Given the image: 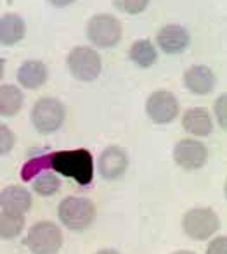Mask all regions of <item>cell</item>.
<instances>
[{
	"instance_id": "6da1fadb",
	"label": "cell",
	"mask_w": 227,
	"mask_h": 254,
	"mask_svg": "<svg viewBox=\"0 0 227 254\" xmlns=\"http://www.w3.org/2000/svg\"><path fill=\"white\" fill-rule=\"evenodd\" d=\"M57 171L68 178H75L80 185H89L94 177V159L87 149H71V151H56L44 156L31 157L23 166L24 182L31 180V177L40 171Z\"/></svg>"
},
{
	"instance_id": "5b68a950",
	"label": "cell",
	"mask_w": 227,
	"mask_h": 254,
	"mask_svg": "<svg viewBox=\"0 0 227 254\" xmlns=\"http://www.w3.org/2000/svg\"><path fill=\"white\" fill-rule=\"evenodd\" d=\"M26 246L33 254H57L63 248V232L52 221H38L28 232Z\"/></svg>"
},
{
	"instance_id": "484cf974",
	"label": "cell",
	"mask_w": 227,
	"mask_h": 254,
	"mask_svg": "<svg viewBox=\"0 0 227 254\" xmlns=\"http://www.w3.org/2000/svg\"><path fill=\"white\" fill-rule=\"evenodd\" d=\"M96 254H120L116 251V249H101V251H97Z\"/></svg>"
},
{
	"instance_id": "9a60e30c",
	"label": "cell",
	"mask_w": 227,
	"mask_h": 254,
	"mask_svg": "<svg viewBox=\"0 0 227 254\" xmlns=\"http://www.w3.org/2000/svg\"><path fill=\"white\" fill-rule=\"evenodd\" d=\"M17 81L23 85L24 88L30 90H37L47 81L49 78V69L42 61H24L19 67H17Z\"/></svg>"
},
{
	"instance_id": "8fae6325",
	"label": "cell",
	"mask_w": 227,
	"mask_h": 254,
	"mask_svg": "<svg viewBox=\"0 0 227 254\" xmlns=\"http://www.w3.org/2000/svg\"><path fill=\"white\" fill-rule=\"evenodd\" d=\"M128 166V156L121 147L110 145L99 156V173L106 180H114L121 177Z\"/></svg>"
},
{
	"instance_id": "d4e9b609",
	"label": "cell",
	"mask_w": 227,
	"mask_h": 254,
	"mask_svg": "<svg viewBox=\"0 0 227 254\" xmlns=\"http://www.w3.org/2000/svg\"><path fill=\"white\" fill-rule=\"evenodd\" d=\"M47 2L56 7H66V5H70V3H73L75 0H47Z\"/></svg>"
},
{
	"instance_id": "44dd1931",
	"label": "cell",
	"mask_w": 227,
	"mask_h": 254,
	"mask_svg": "<svg viewBox=\"0 0 227 254\" xmlns=\"http://www.w3.org/2000/svg\"><path fill=\"white\" fill-rule=\"evenodd\" d=\"M116 9L125 14H140L147 7L149 0H113Z\"/></svg>"
},
{
	"instance_id": "7c38bea8",
	"label": "cell",
	"mask_w": 227,
	"mask_h": 254,
	"mask_svg": "<svg viewBox=\"0 0 227 254\" xmlns=\"http://www.w3.org/2000/svg\"><path fill=\"white\" fill-rule=\"evenodd\" d=\"M184 85L189 92L196 95H207L215 87V74L208 66L194 64L184 73Z\"/></svg>"
},
{
	"instance_id": "3957f363",
	"label": "cell",
	"mask_w": 227,
	"mask_h": 254,
	"mask_svg": "<svg viewBox=\"0 0 227 254\" xmlns=\"http://www.w3.org/2000/svg\"><path fill=\"white\" fill-rule=\"evenodd\" d=\"M64 118H66L64 104L54 97L38 99L31 109V123L44 135L59 130L61 125L64 123Z\"/></svg>"
},
{
	"instance_id": "603a6c76",
	"label": "cell",
	"mask_w": 227,
	"mask_h": 254,
	"mask_svg": "<svg viewBox=\"0 0 227 254\" xmlns=\"http://www.w3.org/2000/svg\"><path fill=\"white\" fill-rule=\"evenodd\" d=\"M227 95L222 94L221 97L217 99V102H215V116H217L219 123H221V127L227 130Z\"/></svg>"
},
{
	"instance_id": "ac0fdd59",
	"label": "cell",
	"mask_w": 227,
	"mask_h": 254,
	"mask_svg": "<svg viewBox=\"0 0 227 254\" xmlns=\"http://www.w3.org/2000/svg\"><path fill=\"white\" fill-rule=\"evenodd\" d=\"M128 57L130 61H134L139 67H149L156 63L158 52L156 47L153 45V42L147 40V38H140L132 44L130 51H128Z\"/></svg>"
},
{
	"instance_id": "30bf717a",
	"label": "cell",
	"mask_w": 227,
	"mask_h": 254,
	"mask_svg": "<svg viewBox=\"0 0 227 254\" xmlns=\"http://www.w3.org/2000/svg\"><path fill=\"white\" fill-rule=\"evenodd\" d=\"M189 31L181 24H167L156 35V44L165 54H181L189 47Z\"/></svg>"
},
{
	"instance_id": "4316f807",
	"label": "cell",
	"mask_w": 227,
	"mask_h": 254,
	"mask_svg": "<svg viewBox=\"0 0 227 254\" xmlns=\"http://www.w3.org/2000/svg\"><path fill=\"white\" fill-rule=\"evenodd\" d=\"M3 76V59H0V80Z\"/></svg>"
},
{
	"instance_id": "8992f818",
	"label": "cell",
	"mask_w": 227,
	"mask_h": 254,
	"mask_svg": "<svg viewBox=\"0 0 227 254\" xmlns=\"http://www.w3.org/2000/svg\"><path fill=\"white\" fill-rule=\"evenodd\" d=\"M87 38L96 47H113L121 38L120 21L111 14H96L87 23Z\"/></svg>"
},
{
	"instance_id": "e0dca14e",
	"label": "cell",
	"mask_w": 227,
	"mask_h": 254,
	"mask_svg": "<svg viewBox=\"0 0 227 254\" xmlns=\"http://www.w3.org/2000/svg\"><path fill=\"white\" fill-rule=\"evenodd\" d=\"M24 104V95L16 85H2L0 87V116H16Z\"/></svg>"
},
{
	"instance_id": "277c9868",
	"label": "cell",
	"mask_w": 227,
	"mask_h": 254,
	"mask_svg": "<svg viewBox=\"0 0 227 254\" xmlns=\"http://www.w3.org/2000/svg\"><path fill=\"white\" fill-rule=\"evenodd\" d=\"M182 228L187 237L194 241H207L221 228V220L210 207H193L184 214Z\"/></svg>"
},
{
	"instance_id": "7402d4cb",
	"label": "cell",
	"mask_w": 227,
	"mask_h": 254,
	"mask_svg": "<svg viewBox=\"0 0 227 254\" xmlns=\"http://www.w3.org/2000/svg\"><path fill=\"white\" fill-rule=\"evenodd\" d=\"M14 142H16V137H14L12 130L0 123V156H5L12 151Z\"/></svg>"
},
{
	"instance_id": "4fadbf2b",
	"label": "cell",
	"mask_w": 227,
	"mask_h": 254,
	"mask_svg": "<svg viewBox=\"0 0 227 254\" xmlns=\"http://www.w3.org/2000/svg\"><path fill=\"white\" fill-rule=\"evenodd\" d=\"M31 194L21 185H9V187L0 190V207L2 211H10V213H26L31 207Z\"/></svg>"
},
{
	"instance_id": "2e32d148",
	"label": "cell",
	"mask_w": 227,
	"mask_h": 254,
	"mask_svg": "<svg viewBox=\"0 0 227 254\" xmlns=\"http://www.w3.org/2000/svg\"><path fill=\"white\" fill-rule=\"evenodd\" d=\"M26 33V24L19 14L7 12L0 16V44L2 45H16L23 40Z\"/></svg>"
},
{
	"instance_id": "ffe728a7",
	"label": "cell",
	"mask_w": 227,
	"mask_h": 254,
	"mask_svg": "<svg viewBox=\"0 0 227 254\" xmlns=\"http://www.w3.org/2000/svg\"><path fill=\"white\" fill-rule=\"evenodd\" d=\"M31 185L38 195H54L61 189V180L56 173L40 171L38 175H35V180Z\"/></svg>"
},
{
	"instance_id": "52a82bcc",
	"label": "cell",
	"mask_w": 227,
	"mask_h": 254,
	"mask_svg": "<svg viewBox=\"0 0 227 254\" xmlns=\"http://www.w3.org/2000/svg\"><path fill=\"white\" fill-rule=\"evenodd\" d=\"M66 63L70 73L80 81H94L103 69L101 56L91 47H75L68 54Z\"/></svg>"
},
{
	"instance_id": "7a4b0ae2",
	"label": "cell",
	"mask_w": 227,
	"mask_h": 254,
	"mask_svg": "<svg viewBox=\"0 0 227 254\" xmlns=\"http://www.w3.org/2000/svg\"><path fill=\"white\" fill-rule=\"evenodd\" d=\"M57 214L64 227L70 230L80 232L89 228L96 220V206L91 199L85 197H66L57 207Z\"/></svg>"
},
{
	"instance_id": "83f0119b",
	"label": "cell",
	"mask_w": 227,
	"mask_h": 254,
	"mask_svg": "<svg viewBox=\"0 0 227 254\" xmlns=\"http://www.w3.org/2000/svg\"><path fill=\"white\" fill-rule=\"evenodd\" d=\"M174 254H196L194 251H175Z\"/></svg>"
},
{
	"instance_id": "d6986e66",
	"label": "cell",
	"mask_w": 227,
	"mask_h": 254,
	"mask_svg": "<svg viewBox=\"0 0 227 254\" xmlns=\"http://www.w3.org/2000/svg\"><path fill=\"white\" fill-rule=\"evenodd\" d=\"M24 228V216L19 213L2 211L0 213V239L10 241L16 239Z\"/></svg>"
},
{
	"instance_id": "ba28073f",
	"label": "cell",
	"mask_w": 227,
	"mask_h": 254,
	"mask_svg": "<svg viewBox=\"0 0 227 254\" xmlns=\"http://www.w3.org/2000/svg\"><path fill=\"white\" fill-rule=\"evenodd\" d=\"M179 101L172 92L168 90H156L147 97L146 101V113L151 121L158 125L172 123L179 116Z\"/></svg>"
},
{
	"instance_id": "9c48e42d",
	"label": "cell",
	"mask_w": 227,
	"mask_h": 254,
	"mask_svg": "<svg viewBox=\"0 0 227 254\" xmlns=\"http://www.w3.org/2000/svg\"><path fill=\"white\" fill-rule=\"evenodd\" d=\"M174 159L179 166L187 171L200 170L208 161V149L207 145L194 140V138H184L175 145Z\"/></svg>"
},
{
	"instance_id": "5bb4252c",
	"label": "cell",
	"mask_w": 227,
	"mask_h": 254,
	"mask_svg": "<svg viewBox=\"0 0 227 254\" xmlns=\"http://www.w3.org/2000/svg\"><path fill=\"white\" fill-rule=\"evenodd\" d=\"M182 127L189 133L198 135V137H207L214 130L210 111L205 109V107H191V109L184 111Z\"/></svg>"
},
{
	"instance_id": "cb8c5ba5",
	"label": "cell",
	"mask_w": 227,
	"mask_h": 254,
	"mask_svg": "<svg viewBox=\"0 0 227 254\" xmlns=\"http://www.w3.org/2000/svg\"><path fill=\"white\" fill-rule=\"evenodd\" d=\"M207 254H227V239L224 235L215 237L214 241L208 244Z\"/></svg>"
}]
</instances>
